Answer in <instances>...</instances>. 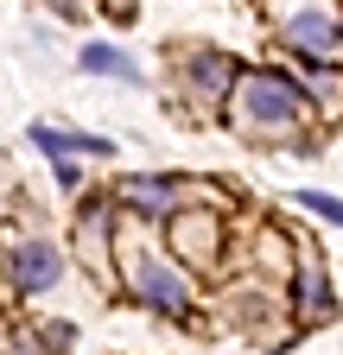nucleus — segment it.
I'll return each instance as SVG.
<instances>
[{"instance_id":"20e7f679","label":"nucleus","mask_w":343,"mask_h":355,"mask_svg":"<svg viewBox=\"0 0 343 355\" xmlns=\"http://www.w3.org/2000/svg\"><path fill=\"white\" fill-rule=\"evenodd\" d=\"M58 279H64V254H58L51 241H26V248L7 254V286H13V292H45V286H58Z\"/></svg>"},{"instance_id":"0eeeda50","label":"nucleus","mask_w":343,"mask_h":355,"mask_svg":"<svg viewBox=\"0 0 343 355\" xmlns=\"http://www.w3.org/2000/svg\"><path fill=\"white\" fill-rule=\"evenodd\" d=\"M121 203H134L140 216H165L178 203V184L172 178H121Z\"/></svg>"},{"instance_id":"f03ea898","label":"nucleus","mask_w":343,"mask_h":355,"mask_svg":"<svg viewBox=\"0 0 343 355\" xmlns=\"http://www.w3.org/2000/svg\"><path fill=\"white\" fill-rule=\"evenodd\" d=\"M127 286H134V298H140V304L165 311V318H178V311L191 304L185 273H178L172 260H159L153 248H134V254H127Z\"/></svg>"},{"instance_id":"f257e3e1","label":"nucleus","mask_w":343,"mask_h":355,"mask_svg":"<svg viewBox=\"0 0 343 355\" xmlns=\"http://www.w3.org/2000/svg\"><path fill=\"white\" fill-rule=\"evenodd\" d=\"M235 96V127L248 133V140H280V133H292L299 121H306V89H299L292 76H274V70H254V76H235L229 83Z\"/></svg>"},{"instance_id":"423d86ee","label":"nucleus","mask_w":343,"mask_h":355,"mask_svg":"<svg viewBox=\"0 0 343 355\" xmlns=\"http://www.w3.org/2000/svg\"><path fill=\"white\" fill-rule=\"evenodd\" d=\"M185 83H191V102H223V89L235 83V64H229V51H191V64H185Z\"/></svg>"},{"instance_id":"1a4fd4ad","label":"nucleus","mask_w":343,"mask_h":355,"mask_svg":"<svg viewBox=\"0 0 343 355\" xmlns=\"http://www.w3.org/2000/svg\"><path fill=\"white\" fill-rule=\"evenodd\" d=\"M299 304H306L312 318H324V311H331V286H324V260H318V248L306 254V266H299Z\"/></svg>"},{"instance_id":"7ed1b4c3","label":"nucleus","mask_w":343,"mask_h":355,"mask_svg":"<svg viewBox=\"0 0 343 355\" xmlns=\"http://www.w3.org/2000/svg\"><path fill=\"white\" fill-rule=\"evenodd\" d=\"M280 38H286V51H292V58H306V64H331V58H337V19L318 13V7L292 13V19L280 26Z\"/></svg>"},{"instance_id":"9d476101","label":"nucleus","mask_w":343,"mask_h":355,"mask_svg":"<svg viewBox=\"0 0 343 355\" xmlns=\"http://www.w3.org/2000/svg\"><path fill=\"white\" fill-rule=\"evenodd\" d=\"M178 254H191V260H210V254H217V222H210L203 209L197 216H178Z\"/></svg>"},{"instance_id":"9b49d317","label":"nucleus","mask_w":343,"mask_h":355,"mask_svg":"<svg viewBox=\"0 0 343 355\" xmlns=\"http://www.w3.org/2000/svg\"><path fill=\"white\" fill-rule=\"evenodd\" d=\"M299 203H306L312 216H324V222H337V229H343V197H331V191H306Z\"/></svg>"},{"instance_id":"39448f33","label":"nucleus","mask_w":343,"mask_h":355,"mask_svg":"<svg viewBox=\"0 0 343 355\" xmlns=\"http://www.w3.org/2000/svg\"><path fill=\"white\" fill-rule=\"evenodd\" d=\"M32 146H45L51 165L58 159H108L115 153V140H102V133H70V127H45V121L32 127Z\"/></svg>"},{"instance_id":"6e6552de","label":"nucleus","mask_w":343,"mask_h":355,"mask_svg":"<svg viewBox=\"0 0 343 355\" xmlns=\"http://www.w3.org/2000/svg\"><path fill=\"white\" fill-rule=\"evenodd\" d=\"M76 64L90 70V76H121V83H140V64L127 58V51H115V44H83V51H76Z\"/></svg>"},{"instance_id":"f8f14e48","label":"nucleus","mask_w":343,"mask_h":355,"mask_svg":"<svg viewBox=\"0 0 343 355\" xmlns=\"http://www.w3.org/2000/svg\"><path fill=\"white\" fill-rule=\"evenodd\" d=\"M337 51H343V26H337Z\"/></svg>"}]
</instances>
